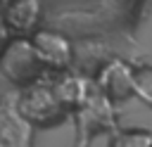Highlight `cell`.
Listing matches in <instances>:
<instances>
[{
    "label": "cell",
    "mask_w": 152,
    "mask_h": 147,
    "mask_svg": "<svg viewBox=\"0 0 152 147\" xmlns=\"http://www.w3.org/2000/svg\"><path fill=\"white\" fill-rule=\"evenodd\" d=\"M10 21H12V26H17V28H28L33 21H36V17H38V2L36 0H19L12 9H10Z\"/></svg>",
    "instance_id": "cell-4"
},
{
    "label": "cell",
    "mask_w": 152,
    "mask_h": 147,
    "mask_svg": "<svg viewBox=\"0 0 152 147\" xmlns=\"http://www.w3.org/2000/svg\"><path fill=\"white\" fill-rule=\"evenodd\" d=\"M33 52L38 59L50 64H66L69 59V43L57 33H38L33 40Z\"/></svg>",
    "instance_id": "cell-3"
},
{
    "label": "cell",
    "mask_w": 152,
    "mask_h": 147,
    "mask_svg": "<svg viewBox=\"0 0 152 147\" xmlns=\"http://www.w3.org/2000/svg\"><path fill=\"white\" fill-rule=\"evenodd\" d=\"M100 90L107 97H128L133 95V69L124 62H109L100 74Z\"/></svg>",
    "instance_id": "cell-2"
},
{
    "label": "cell",
    "mask_w": 152,
    "mask_h": 147,
    "mask_svg": "<svg viewBox=\"0 0 152 147\" xmlns=\"http://www.w3.org/2000/svg\"><path fill=\"white\" fill-rule=\"evenodd\" d=\"M0 147H31V128L19 114L14 95L0 100Z\"/></svg>",
    "instance_id": "cell-1"
},
{
    "label": "cell",
    "mask_w": 152,
    "mask_h": 147,
    "mask_svg": "<svg viewBox=\"0 0 152 147\" xmlns=\"http://www.w3.org/2000/svg\"><path fill=\"white\" fill-rule=\"evenodd\" d=\"M112 147H152V133L150 130H124L114 138Z\"/></svg>",
    "instance_id": "cell-6"
},
{
    "label": "cell",
    "mask_w": 152,
    "mask_h": 147,
    "mask_svg": "<svg viewBox=\"0 0 152 147\" xmlns=\"http://www.w3.org/2000/svg\"><path fill=\"white\" fill-rule=\"evenodd\" d=\"M133 95H138L145 104L152 107V66L133 69Z\"/></svg>",
    "instance_id": "cell-5"
}]
</instances>
